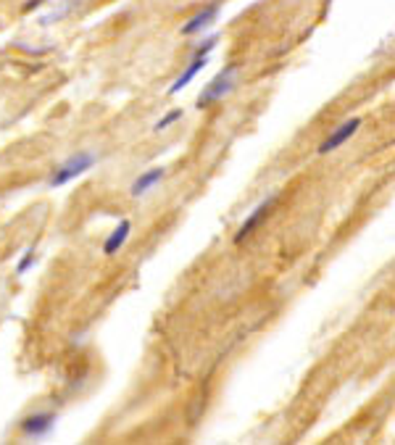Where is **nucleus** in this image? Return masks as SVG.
Returning <instances> with one entry per match:
<instances>
[{"instance_id": "nucleus-3", "label": "nucleus", "mask_w": 395, "mask_h": 445, "mask_svg": "<svg viewBox=\"0 0 395 445\" xmlns=\"http://www.w3.org/2000/svg\"><path fill=\"white\" fill-rule=\"evenodd\" d=\"M53 427H56V414H50V411L29 414V416L22 421V432H24L26 437H45V435H50Z\"/></svg>"}, {"instance_id": "nucleus-10", "label": "nucleus", "mask_w": 395, "mask_h": 445, "mask_svg": "<svg viewBox=\"0 0 395 445\" xmlns=\"http://www.w3.org/2000/svg\"><path fill=\"white\" fill-rule=\"evenodd\" d=\"M35 261H37V248H35V245H32V248H26L24 256H22V261L16 264V274H24L26 269H29V266L35 264Z\"/></svg>"}, {"instance_id": "nucleus-5", "label": "nucleus", "mask_w": 395, "mask_h": 445, "mask_svg": "<svg viewBox=\"0 0 395 445\" xmlns=\"http://www.w3.org/2000/svg\"><path fill=\"white\" fill-rule=\"evenodd\" d=\"M219 11H222V3H211V6H206V8H201V11L192 16L187 24L182 26V35L185 37H192L198 35V32H203L206 26H211L216 22V16H219Z\"/></svg>"}, {"instance_id": "nucleus-2", "label": "nucleus", "mask_w": 395, "mask_h": 445, "mask_svg": "<svg viewBox=\"0 0 395 445\" xmlns=\"http://www.w3.org/2000/svg\"><path fill=\"white\" fill-rule=\"evenodd\" d=\"M95 166V156L93 153H87V150H79V153H74L69 161H63L53 174H50V187H61V185H69L72 180L77 177H82L87 169Z\"/></svg>"}, {"instance_id": "nucleus-12", "label": "nucleus", "mask_w": 395, "mask_h": 445, "mask_svg": "<svg viewBox=\"0 0 395 445\" xmlns=\"http://www.w3.org/2000/svg\"><path fill=\"white\" fill-rule=\"evenodd\" d=\"M216 42H219V35H211L208 40H203V45L195 50V56H211V50L216 48Z\"/></svg>"}, {"instance_id": "nucleus-9", "label": "nucleus", "mask_w": 395, "mask_h": 445, "mask_svg": "<svg viewBox=\"0 0 395 445\" xmlns=\"http://www.w3.org/2000/svg\"><path fill=\"white\" fill-rule=\"evenodd\" d=\"M130 232H132V221L130 219H121L119 227L114 229V232L108 235V240L103 242V253H106V256H116V253L124 248V242L130 240Z\"/></svg>"}, {"instance_id": "nucleus-6", "label": "nucleus", "mask_w": 395, "mask_h": 445, "mask_svg": "<svg viewBox=\"0 0 395 445\" xmlns=\"http://www.w3.org/2000/svg\"><path fill=\"white\" fill-rule=\"evenodd\" d=\"M272 205H274V198H266L263 203L256 205V208H253V211H251V217L245 219V221H242V227H240L238 232H235V242L248 240V237H251V232H253V229L258 227V224H261L263 219L269 217V211H272Z\"/></svg>"}, {"instance_id": "nucleus-4", "label": "nucleus", "mask_w": 395, "mask_h": 445, "mask_svg": "<svg viewBox=\"0 0 395 445\" xmlns=\"http://www.w3.org/2000/svg\"><path fill=\"white\" fill-rule=\"evenodd\" d=\"M359 127H361V119H359V116H356V119H348L346 124H340L335 132L330 134V137H327V140H324V143L319 145V153H322V156H324V153H332L335 148H340L343 143H348V140H350L353 134L359 132Z\"/></svg>"}, {"instance_id": "nucleus-1", "label": "nucleus", "mask_w": 395, "mask_h": 445, "mask_svg": "<svg viewBox=\"0 0 395 445\" xmlns=\"http://www.w3.org/2000/svg\"><path fill=\"white\" fill-rule=\"evenodd\" d=\"M235 72H238V63H227L222 72L216 74L214 79L203 87V93L198 95V109H208L211 103H219L224 95H229L235 90Z\"/></svg>"}, {"instance_id": "nucleus-13", "label": "nucleus", "mask_w": 395, "mask_h": 445, "mask_svg": "<svg viewBox=\"0 0 395 445\" xmlns=\"http://www.w3.org/2000/svg\"><path fill=\"white\" fill-rule=\"evenodd\" d=\"M42 3H45V0H26L24 8H22V11H24V13H32V11H37V8L42 6Z\"/></svg>"}, {"instance_id": "nucleus-11", "label": "nucleus", "mask_w": 395, "mask_h": 445, "mask_svg": "<svg viewBox=\"0 0 395 445\" xmlns=\"http://www.w3.org/2000/svg\"><path fill=\"white\" fill-rule=\"evenodd\" d=\"M180 119H182V109L169 111V114H164V116L156 121V130H166V127H171L174 121H180Z\"/></svg>"}, {"instance_id": "nucleus-7", "label": "nucleus", "mask_w": 395, "mask_h": 445, "mask_svg": "<svg viewBox=\"0 0 395 445\" xmlns=\"http://www.w3.org/2000/svg\"><path fill=\"white\" fill-rule=\"evenodd\" d=\"M206 63H208V56H192V61L187 63V69H185V72H182L177 79H174V84L169 87V93H171V95L182 93V90H185V87H187V84H190L192 79L198 77V72H203Z\"/></svg>"}, {"instance_id": "nucleus-8", "label": "nucleus", "mask_w": 395, "mask_h": 445, "mask_svg": "<svg viewBox=\"0 0 395 445\" xmlns=\"http://www.w3.org/2000/svg\"><path fill=\"white\" fill-rule=\"evenodd\" d=\"M164 177H166V169H161V166L143 171L137 180L132 182V187H130L132 198H140V195H145L148 190H153V187H156V185L164 180Z\"/></svg>"}]
</instances>
